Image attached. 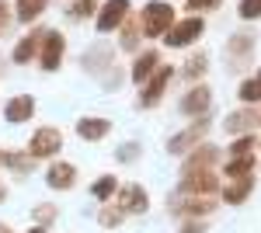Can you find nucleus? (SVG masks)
I'll return each mask as SVG.
<instances>
[{
  "mask_svg": "<svg viewBox=\"0 0 261 233\" xmlns=\"http://www.w3.org/2000/svg\"><path fill=\"white\" fill-rule=\"evenodd\" d=\"M140 14H143V35H150V39H161L164 32L174 24V7L164 4V0H150Z\"/></svg>",
  "mask_w": 261,
  "mask_h": 233,
  "instance_id": "obj_1",
  "label": "nucleus"
},
{
  "mask_svg": "<svg viewBox=\"0 0 261 233\" xmlns=\"http://www.w3.org/2000/svg\"><path fill=\"white\" fill-rule=\"evenodd\" d=\"M164 35H167L164 42H167L171 49L192 45V42H195V39L202 35V18H185V21H178V24H171V28L164 32Z\"/></svg>",
  "mask_w": 261,
  "mask_h": 233,
  "instance_id": "obj_2",
  "label": "nucleus"
},
{
  "mask_svg": "<svg viewBox=\"0 0 261 233\" xmlns=\"http://www.w3.org/2000/svg\"><path fill=\"white\" fill-rule=\"evenodd\" d=\"M205 133H209V122H205V118L192 122L185 133H178V136L167 139V153H185V150H192V146H195V143H199Z\"/></svg>",
  "mask_w": 261,
  "mask_h": 233,
  "instance_id": "obj_3",
  "label": "nucleus"
},
{
  "mask_svg": "<svg viewBox=\"0 0 261 233\" xmlns=\"http://www.w3.org/2000/svg\"><path fill=\"white\" fill-rule=\"evenodd\" d=\"M216 188H220V181H216L213 171H192L181 181V192L185 195H216Z\"/></svg>",
  "mask_w": 261,
  "mask_h": 233,
  "instance_id": "obj_4",
  "label": "nucleus"
},
{
  "mask_svg": "<svg viewBox=\"0 0 261 233\" xmlns=\"http://www.w3.org/2000/svg\"><path fill=\"white\" fill-rule=\"evenodd\" d=\"M63 53H66V39L60 32H45V39H42V70H56Z\"/></svg>",
  "mask_w": 261,
  "mask_h": 233,
  "instance_id": "obj_5",
  "label": "nucleus"
},
{
  "mask_svg": "<svg viewBox=\"0 0 261 233\" xmlns=\"http://www.w3.org/2000/svg\"><path fill=\"white\" fill-rule=\"evenodd\" d=\"M60 146H63L60 129H39V133L32 136V143H28L32 157H53L56 150H60Z\"/></svg>",
  "mask_w": 261,
  "mask_h": 233,
  "instance_id": "obj_6",
  "label": "nucleus"
},
{
  "mask_svg": "<svg viewBox=\"0 0 261 233\" xmlns=\"http://www.w3.org/2000/svg\"><path fill=\"white\" fill-rule=\"evenodd\" d=\"M129 14V0H108L105 7H101L98 14V32H112V28H119L122 21Z\"/></svg>",
  "mask_w": 261,
  "mask_h": 233,
  "instance_id": "obj_7",
  "label": "nucleus"
},
{
  "mask_svg": "<svg viewBox=\"0 0 261 233\" xmlns=\"http://www.w3.org/2000/svg\"><path fill=\"white\" fill-rule=\"evenodd\" d=\"M226 53H230L233 70H241L244 63L251 59V53H254V39H251V35H233V39L226 42Z\"/></svg>",
  "mask_w": 261,
  "mask_h": 233,
  "instance_id": "obj_8",
  "label": "nucleus"
},
{
  "mask_svg": "<svg viewBox=\"0 0 261 233\" xmlns=\"http://www.w3.org/2000/svg\"><path fill=\"white\" fill-rule=\"evenodd\" d=\"M32 115H35V101H32L28 94L11 97V101H7V108H4V118H7V122H14V125H18V122H28Z\"/></svg>",
  "mask_w": 261,
  "mask_h": 233,
  "instance_id": "obj_9",
  "label": "nucleus"
},
{
  "mask_svg": "<svg viewBox=\"0 0 261 233\" xmlns=\"http://www.w3.org/2000/svg\"><path fill=\"white\" fill-rule=\"evenodd\" d=\"M171 77H174V70H171V66H161V70L153 73V80H150V87L143 91V105H146V108H153V105L161 101V94H164V87L171 84Z\"/></svg>",
  "mask_w": 261,
  "mask_h": 233,
  "instance_id": "obj_10",
  "label": "nucleus"
},
{
  "mask_svg": "<svg viewBox=\"0 0 261 233\" xmlns=\"http://www.w3.org/2000/svg\"><path fill=\"white\" fill-rule=\"evenodd\" d=\"M146 192H143L140 185H125L122 188V195H119V205L125 209V213H146Z\"/></svg>",
  "mask_w": 261,
  "mask_h": 233,
  "instance_id": "obj_11",
  "label": "nucleus"
},
{
  "mask_svg": "<svg viewBox=\"0 0 261 233\" xmlns=\"http://www.w3.org/2000/svg\"><path fill=\"white\" fill-rule=\"evenodd\" d=\"M205 108H209V87H192L181 97V112L185 115H202Z\"/></svg>",
  "mask_w": 261,
  "mask_h": 233,
  "instance_id": "obj_12",
  "label": "nucleus"
},
{
  "mask_svg": "<svg viewBox=\"0 0 261 233\" xmlns=\"http://www.w3.org/2000/svg\"><path fill=\"white\" fill-rule=\"evenodd\" d=\"M216 209V198L213 195H195V198H188V202H178L174 205V213H181V216H205V213H213Z\"/></svg>",
  "mask_w": 261,
  "mask_h": 233,
  "instance_id": "obj_13",
  "label": "nucleus"
},
{
  "mask_svg": "<svg viewBox=\"0 0 261 233\" xmlns=\"http://www.w3.org/2000/svg\"><path fill=\"white\" fill-rule=\"evenodd\" d=\"M42 39H45V32H32V35H24V39L14 45V63H28V59L39 53Z\"/></svg>",
  "mask_w": 261,
  "mask_h": 233,
  "instance_id": "obj_14",
  "label": "nucleus"
},
{
  "mask_svg": "<svg viewBox=\"0 0 261 233\" xmlns=\"http://www.w3.org/2000/svg\"><path fill=\"white\" fill-rule=\"evenodd\" d=\"M108 129H112V122H105V118H81L77 122V136L81 139H101Z\"/></svg>",
  "mask_w": 261,
  "mask_h": 233,
  "instance_id": "obj_15",
  "label": "nucleus"
},
{
  "mask_svg": "<svg viewBox=\"0 0 261 233\" xmlns=\"http://www.w3.org/2000/svg\"><path fill=\"white\" fill-rule=\"evenodd\" d=\"M73 177H77L73 164H53L49 167V185L53 188H73Z\"/></svg>",
  "mask_w": 261,
  "mask_h": 233,
  "instance_id": "obj_16",
  "label": "nucleus"
},
{
  "mask_svg": "<svg viewBox=\"0 0 261 233\" xmlns=\"http://www.w3.org/2000/svg\"><path fill=\"white\" fill-rule=\"evenodd\" d=\"M216 164V150L213 146H199V153L188 157V164H185V174H192V171H209Z\"/></svg>",
  "mask_w": 261,
  "mask_h": 233,
  "instance_id": "obj_17",
  "label": "nucleus"
},
{
  "mask_svg": "<svg viewBox=\"0 0 261 233\" xmlns=\"http://www.w3.org/2000/svg\"><path fill=\"white\" fill-rule=\"evenodd\" d=\"M157 63H161V56H157L153 49H150V53H143V56L133 63V80H136V84H140V80H146L153 70H157Z\"/></svg>",
  "mask_w": 261,
  "mask_h": 233,
  "instance_id": "obj_18",
  "label": "nucleus"
},
{
  "mask_svg": "<svg viewBox=\"0 0 261 233\" xmlns=\"http://www.w3.org/2000/svg\"><path fill=\"white\" fill-rule=\"evenodd\" d=\"M237 97H241L244 105H254V101H261V73H258V77H251V80H244L241 91H237Z\"/></svg>",
  "mask_w": 261,
  "mask_h": 233,
  "instance_id": "obj_19",
  "label": "nucleus"
},
{
  "mask_svg": "<svg viewBox=\"0 0 261 233\" xmlns=\"http://www.w3.org/2000/svg\"><path fill=\"white\" fill-rule=\"evenodd\" d=\"M251 167H254V157H233L226 164V174L230 177H251Z\"/></svg>",
  "mask_w": 261,
  "mask_h": 233,
  "instance_id": "obj_20",
  "label": "nucleus"
},
{
  "mask_svg": "<svg viewBox=\"0 0 261 233\" xmlns=\"http://www.w3.org/2000/svg\"><path fill=\"white\" fill-rule=\"evenodd\" d=\"M45 11V0H18V18L21 21H35Z\"/></svg>",
  "mask_w": 261,
  "mask_h": 233,
  "instance_id": "obj_21",
  "label": "nucleus"
},
{
  "mask_svg": "<svg viewBox=\"0 0 261 233\" xmlns=\"http://www.w3.org/2000/svg\"><path fill=\"white\" fill-rule=\"evenodd\" d=\"M251 122H254L251 112H233V115L226 118V129H230V133H247V129H251Z\"/></svg>",
  "mask_w": 261,
  "mask_h": 233,
  "instance_id": "obj_22",
  "label": "nucleus"
},
{
  "mask_svg": "<svg viewBox=\"0 0 261 233\" xmlns=\"http://www.w3.org/2000/svg\"><path fill=\"white\" fill-rule=\"evenodd\" d=\"M94 4H98V0H73V4H70V18L73 21L91 18V14H94Z\"/></svg>",
  "mask_w": 261,
  "mask_h": 233,
  "instance_id": "obj_23",
  "label": "nucleus"
},
{
  "mask_svg": "<svg viewBox=\"0 0 261 233\" xmlns=\"http://www.w3.org/2000/svg\"><path fill=\"white\" fill-rule=\"evenodd\" d=\"M247 192H251V177H241V185L226 188V192H223V198H226V202H241V198H244Z\"/></svg>",
  "mask_w": 261,
  "mask_h": 233,
  "instance_id": "obj_24",
  "label": "nucleus"
},
{
  "mask_svg": "<svg viewBox=\"0 0 261 233\" xmlns=\"http://www.w3.org/2000/svg\"><path fill=\"white\" fill-rule=\"evenodd\" d=\"M202 73H205V56H192L188 59V63H185V77H202Z\"/></svg>",
  "mask_w": 261,
  "mask_h": 233,
  "instance_id": "obj_25",
  "label": "nucleus"
},
{
  "mask_svg": "<svg viewBox=\"0 0 261 233\" xmlns=\"http://www.w3.org/2000/svg\"><path fill=\"white\" fill-rule=\"evenodd\" d=\"M136 39H140V24H136V21H129V24H125V35H122V49H129V53H133V49H136Z\"/></svg>",
  "mask_w": 261,
  "mask_h": 233,
  "instance_id": "obj_26",
  "label": "nucleus"
},
{
  "mask_svg": "<svg viewBox=\"0 0 261 233\" xmlns=\"http://www.w3.org/2000/svg\"><path fill=\"white\" fill-rule=\"evenodd\" d=\"M244 21H251V18H261V0H241V11H237Z\"/></svg>",
  "mask_w": 261,
  "mask_h": 233,
  "instance_id": "obj_27",
  "label": "nucleus"
},
{
  "mask_svg": "<svg viewBox=\"0 0 261 233\" xmlns=\"http://www.w3.org/2000/svg\"><path fill=\"white\" fill-rule=\"evenodd\" d=\"M251 150H254V136H241L233 143V157H251Z\"/></svg>",
  "mask_w": 261,
  "mask_h": 233,
  "instance_id": "obj_28",
  "label": "nucleus"
},
{
  "mask_svg": "<svg viewBox=\"0 0 261 233\" xmlns=\"http://www.w3.org/2000/svg\"><path fill=\"white\" fill-rule=\"evenodd\" d=\"M112 192H115V177H101L98 185H94V195L98 198H108Z\"/></svg>",
  "mask_w": 261,
  "mask_h": 233,
  "instance_id": "obj_29",
  "label": "nucleus"
},
{
  "mask_svg": "<svg viewBox=\"0 0 261 233\" xmlns=\"http://www.w3.org/2000/svg\"><path fill=\"white\" fill-rule=\"evenodd\" d=\"M98 219H101V226H119V223H122V213H119V209H101Z\"/></svg>",
  "mask_w": 261,
  "mask_h": 233,
  "instance_id": "obj_30",
  "label": "nucleus"
},
{
  "mask_svg": "<svg viewBox=\"0 0 261 233\" xmlns=\"http://www.w3.org/2000/svg\"><path fill=\"white\" fill-rule=\"evenodd\" d=\"M216 4H220V0H188V7H192V11H213Z\"/></svg>",
  "mask_w": 261,
  "mask_h": 233,
  "instance_id": "obj_31",
  "label": "nucleus"
},
{
  "mask_svg": "<svg viewBox=\"0 0 261 233\" xmlns=\"http://www.w3.org/2000/svg\"><path fill=\"white\" fill-rule=\"evenodd\" d=\"M136 150H140L136 143H125V146L119 150V160H133V157H136Z\"/></svg>",
  "mask_w": 261,
  "mask_h": 233,
  "instance_id": "obj_32",
  "label": "nucleus"
},
{
  "mask_svg": "<svg viewBox=\"0 0 261 233\" xmlns=\"http://www.w3.org/2000/svg\"><path fill=\"white\" fill-rule=\"evenodd\" d=\"M181 233H202V226H199V223H185V226H181Z\"/></svg>",
  "mask_w": 261,
  "mask_h": 233,
  "instance_id": "obj_33",
  "label": "nucleus"
},
{
  "mask_svg": "<svg viewBox=\"0 0 261 233\" xmlns=\"http://www.w3.org/2000/svg\"><path fill=\"white\" fill-rule=\"evenodd\" d=\"M42 219V223H45V219H53V216H56V209H39V213H35Z\"/></svg>",
  "mask_w": 261,
  "mask_h": 233,
  "instance_id": "obj_34",
  "label": "nucleus"
},
{
  "mask_svg": "<svg viewBox=\"0 0 261 233\" xmlns=\"http://www.w3.org/2000/svg\"><path fill=\"white\" fill-rule=\"evenodd\" d=\"M4 24H7V4L0 0V32H4Z\"/></svg>",
  "mask_w": 261,
  "mask_h": 233,
  "instance_id": "obj_35",
  "label": "nucleus"
},
{
  "mask_svg": "<svg viewBox=\"0 0 261 233\" xmlns=\"http://www.w3.org/2000/svg\"><path fill=\"white\" fill-rule=\"evenodd\" d=\"M0 233H11V230H7V226H4V223H0Z\"/></svg>",
  "mask_w": 261,
  "mask_h": 233,
  "instance_id": "obj_36",
  "label": "nucleus"
},
{
  "mask_svg": "<svg viewBox=\"0 0 261 233\" xmlns=\"http://www.w3.org/2000/svg\"><path fill=\"white\" fill-rule=\"evenodd\" d=\"M28 233H45V230H39V226H35V230H28Z\"/></svg>",
  "mask_w": 261,
  "mask_h": 233,
  "instance_id": "obj_37",
  "label": "nucleus"
},
{
  "mask_svg": "<svg viewBox=\"0 0 261 233\" xmlns=\"http://www.w3.org/2000/svg\"><path fill=\"white\" fill-rule=\"evenodd\" d=\"M4 160H7V153H0V164H4Z\"/></svg>",
  "mask_w": 261,
  "mask_h": 233,
  "instance_id": "obj_38",
  "label": "nucleus"
},
{
  "mask_svg": "<svg viewBox=\"0 0 261 233\" xmlns=\"http://www.w3.org/2000/svg\"><path fill=\"white\" fill-rule=\"evenodd\" d=\"M0 198H4V188H0Z\"/></svg>",
  "mask_w": 261,
  "mask_h": 233,
  "instance_id": "obj_39",
  "label": "nucleus"
}]
</instances>
